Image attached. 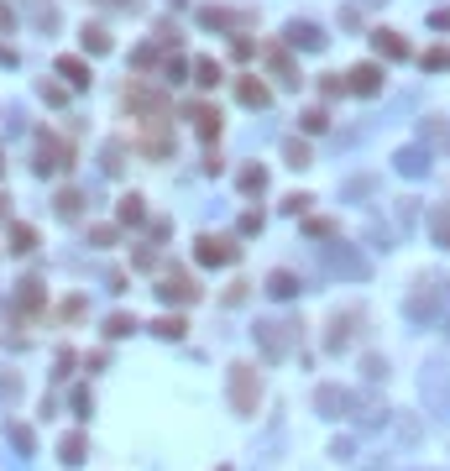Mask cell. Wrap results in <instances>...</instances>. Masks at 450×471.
I'll return each mask as SVG.
<instances>
[{
  "label": "cell",
  "instance_id": "cell-16",
  "mask_svg": "<svg viewBox=\"0 0 450 471\" xmlns=\"http://www.w3.org/2000/svg\"><path fill=\"white\" fill-rule=\"evenodd\" d=\"M194 84L215 89V84H220V63H215V58H200V63H194Z\"/></svg>",
  "mask_w": 450,
  "mask_h": 471
},
{
  "label": "cell",
  "instance_id": "cell-30",
  "mask_svg": "<svg viewBox=\"0 0 450 471\" xmlns=\"http://www.w3.org/2000/svg\"><path fill=\"white\" fill-rule=\"evenodd\" d=\"M163 74H168V79L178 84V79H183V58H168V63H163Z\"/></svg>",
  "mask_w": 450,
  "mask_h": 471
},
{
  "label": "cell",
  "instance_id": "cell-31",
  "mask_svg": "<svg viewBox=\"0 0 450 471\" xmlns=\"http://www.w3.org/2000/svg\"><path fill=\"white\" fill-rule=\"evenodd\" d=\"M11 21H16V16H11V6H0V26H6V32H11Z\"/></svg>",
  "mask_w": 450,
  "mask_h": 471
},
{
  "label": "cell",
  "instance_id": "cell-13",
  "mask_svg": "<svg viewBox=\"0 0 450 471\" xmlns=\"http://www.w3.org/2000/svg\"><path fill=\"white\" fill-rule=\"evenodd\" d=\"M58 74L69 79L74 89H84V84H89V63H79V58H58Z\"/></svg>",
  "mask_w": 450,
  "mask_h": 471
},
{
  "label": "cell",
  "instance_id": "cell-10",
  "mask_svg": "<svg viewBox=\"0 0 450 471\" xmlns=\"http://www.w3.org/2000/svg\"><path fill=\"white\" fill-rule=\"evenodd\" d=\"M157 293H163V299H168V304H173V299H178V304H189V299H200V288H194V283H189V278H168V283H163V288H157Z\"/></svg>",
  "mask_w": 450,
  "mask_h": 471
},
{
  "label": "cell",
  "instance_id": "cell-33",
  "mask_svg": "<svg viewBox=\"0 0 450 471\" xmlns=\"http://www.w3.org/2000/svg\"><path fill=\"white\" fill-rule=\"evenodd\" d=\"M0 168H6V163H0Z\"/></svg>",
  "mask_w": 450,
  "mask_h": 471
},
{
  "label": "cell",
  "instance_id": "cell-1",
  "mask_svg": "<svg viewBox=\"0 0 450 471\" xmlns=\"http://www.w3.org/2000/svg\"><path fill=\"white\" fill-rule=\"evenodd\" d=\"M257 398H262V377L251 367H231V403H236V414H257Z\"/></svg>",
  "mask_w": 450,
  "mask_h": 471
},
{
  "label": "cell",
  "instance_id": "cell-27",
  "mask_svg": "<svg viewBox=\"0 0 450 471\" xmlns=\"http://www.w3.org/2000/svg\"><path fill=\"white\" fill-rule=\"evenodd\" d=\"M105 330H110V335H131V330H137V319H131V314H110V325H105Z\"/></svg>",
  "mask_w": 450,
  "mask_h": 471
},
{
  "label": "cell",
  "instance_id": "cell-9",
  "mask_svg": "<svg viewBox=\"0 0 450 471\" xmlns=\"http://www.w3.org/2000/svg\"><path fill=\"white\" fill-rule=\"evenodd\" d=\"M288 325H272V319H267V325H257V335H262V346H267V356H283L288 351V335H283Z\"/></svg>",
  "mask_w": 450,
  "mask_h": 471
},
{
  "label": "cell",
  "instance_id": "cell-5",
  "mask_svg": "<svg viewBox=\"0 0 450 471\" xmlns=\"http://www.w3.org/2000/svg\"><path fill=\"white\" fill-rule=\"evenodd\" d=\"M320 409L330 414V419H340V414H351V409H356V398L346 393V387H320Z\"/></svg>",
  "mask_w": 450,
  "mask_h": 471
},
{
  "label": "cell",
  "instance_id": "cell-26",
  "mask_svg": "<svg viewBox=\"0 0 450 471\" xmlns=\"http://www.w3.org/2000/svg\"><path fill=\"white\" fill-rule=\"evenodd\" d=\"M142 215H147V210H142V199H137V194H126V199H121V220H126V225H137Z\"/></svg>",
  "mask_w": 450,
  "mask_h": 471
},
{
  "label": "cell",
  "instance_id": "cell-17",
  "mask_svg": "<svg viewBox=\"0 0 450 471\" xmlns=\"http://www.w3.org/2000/svg\"><path fill=\"white\" fill-rule=\"evenodd\" d=\"M398 168H403V173H425V168H429V152L408 147V152H398Z\"/></svg>",
  "mask_w": 450,
  "mask_h": 471
},
{
  "label": "cell",
  "instance_id": "cell-22",
  "mask_svg": "<svg viewBox=\"0 0 450 471\" xmlns=\"http://www.w3.org/2000/svg\"><path fill=\"white\" fill-rule=\"evenodd\" d=\"M152 330H157V335H163V341H178V335H183V330H189V325H183V319H178V314H163V319H157V325H152Z\"/></svg>",
  "mask_w": 450,
  "mask_h": 471
},
{
  "label": "cell",
  "instance_id": "cell-29",
  "mask_svg": "<svg viewBox=\"0 0 450 471\" xmlns=\"http://www.w3.org/2000/svg\"><path fill=\"white\" fill-rule=\"evenodd\" d=\"M325 126H330L325 110H309V115H304V131H325Z\"/></svg>",
  "mask_w": 450,
  "mask_h": 471
},
{
  "label": "cell",
  "instance_id": "cell-18",
  "mask_svg": "<svg viewBox=\"0 0 450 471\" xmlns=\"http://www.w3.org/2000/svg\"><path fill=\"white\" fill-rule=\"evenodd\" d=\"M37 246V231L32 225H11V251H32Z\"/></svg>",
  "mask_w": 450,
  "mask_h": 471
},
{
  "label": "cell",
  "instance_id": "cell-28",
  "mask_svg": "<svg viewBox=\"0 0 450 471\" xmlns=\"http://www.w3.org/2000/svg\"><path fill=\"white\" fill-rule=\"evenodd\" d=\"M283 152H288V163H294V168H304V163H309V147H304V142H288Z\"/></svg>",
  "mask_w": 450,
  "mask_h": 471
},
{
  "label": "cell",
  "instance_id": "cell-11",
  "mask_svg": "<svg viewBox=\"0 0 450 471\" xmlns=\"http://www.w3.org/2000/svg\"><path fill=\"white\" fill-rule=\"evenodd\" d=\"M236 94H241V105H251V110H262V105L272 100L267 84H257V79H241V84H236Z\"/></svg>",
  "mask_w": 450,
  "mask_h": 471
},
{
  "label": "cell",
  "instance_id": "cell-25",
  "mask_svg": "<svg viewBox=\"0 0 450 471\" xmlns=\"http://www.w3.org/2000/svg\"><path fill=\"white\" fill-rule=\"evenodd\" d=\"M429 225H434V241H440V246H450V205H445V210H434V220H429Z\"/></svg>",
  "mask_w": 450,
  "mask_h": 471
},
{
  "label": "cell",
  "instance_id": "cell-12",
  "mask_svg": "<svg viewBox=\"0 0 450 471\" xmlns=\"http://www.w3.org/2000/svg\"><path fill=\"white\" fill-rule=\"evenodd\" d=\"M267 69L283 79V84H299V69L288 63V52H283V47H272V52H267Z\"/></svg>",
  "mask_w": 450,
  "mask_h": 471
},
{
  "label": "cell",
  "instance_id": "cell-6",
  "mask_svg": "<svg viewBox=\"0 0 450 471\" xmlns=\"http://www.w3.org/2000/svg\"><path fill=\"white\" fill-rule=\"evenodd\" d=\"M288 42H294V47H304V52H320L325 47V32H320V26H309V21H294V26H288Z\"/></svg>",
  "mask_w": 450,
  "mask_h": 471
},
{
  "label": "cell",
  "instance_id": "cell-4",
  "mask_svg": "<svg viewBox=\"0 0 450 471\" xmlns=\"http://www.w3.org/2000/svg\"><path fill=\"white\" fill-rule=\"evenodd\" d=\"M200 262L225 267V262H236V246H231L225 236H200Z\"/></svg>",
  "mask_w": 450,
  "mask_h": 471
},
{
  "label": "cell",
  "instance_id": "cell-21",
  "mask_svg": "<svg viewBox=\"0 0 450 471\" xmlns=\"http://www.w3.org/2000/svg\"><path fill=\"white\" fill-rule=\"evenodd\" d=\"M377 52H388V58H403L408 47H403V37H398V32H377Z\"/></svg>",
  "mask_w": 450,
  "mask_h": 471
},
{
  "label": "cell",
  "instance_id": "cell-7",
  "mask_svg": "<svg viewBox=\"0 0 450 471\" xmlns=\"http://www.w3.org/2000/svg\"><path fill=\"white\" fill-rule=\"evenodd\" d=\"M351 89H356V94H377V89H382V69H377V63L351 69Z\"/></svg>",
  "mask_w": 450,
  "mask_h": 471
},
{
  "label": "cell",
  "instance_id": "cell-8",
  "mask_svg": "<svg viewBox=\"0 0 450 471\" xmlns=\"http://www.w3.org/2000/svg\"><path fill=\"white\" fill-rule=\"evenodd\" d=\"M189 115H194V126H200V137H204V142H215V137H220V110H209V105H194Z\"/></svg>",
  "mask_w": 450,
  "mask_h": 471
},
{
  "label": "cell",
  "instance_id": "cell-32",
  "mask_svg": "<svg viewBox=\"0 0 450 471\" xmlns=\"http://www.w3.org/2000/svg\"><path fill=\"white\" fill-rule=\"evenodd\" d=\"M0 220H6V194H0Z\"/></svg>",
  "mask_w": 450,
  "mask_h": 471
},
{
  "label": "cell",
  "instance_id": "cell-15",
  "mask_svg": "<svg viewBox=\"0 0 450 471\" xmlns=\"http://www.w3.org/2000/svg\"><path fill=\"white\" fill-rule=\"evenodd\" d=\"M267 293H272V299H294V293H299V278H294V273H272V278H267Z\"/></svg>",
  "mask_w": 450,
  "mask_h": 471
},
{
  "label": "cell",
  "instance_id": "cell-24",
  "mask_svg": "<svg viewBox=\"0 0 450 471\" xmlns=\"http://www.w3.org/2000/svg\"><path fill=\"white\" fill-rule=\"evenodd\" d=\"M241 188L246 194H262V188H267V173L262 168H241Z\"/></svg>",
  "mask_w": 450,
  "mask_h": 471
},
{
  "label": "cell",
  "instance_id": "cell-2",
  "mask_svg": "<svg viewBox=\"0 0 450 471\" xmlns=\"http://www.w3.org/2000/svg\"><path fill=\"white\" fill-rule=\"evenodd\" d=\"M419 393H425L429 403H440L445 419H450V372H445V367H429L425 377H419Z\"/></svg>",
  "mask_w": 450,
  "mask_h": 471
},
{
  "label": "cell",
  "instance_id": "cell-20",
  "mask_svg": "<svg viewBox=\"0 0 450 471\" xmlns=\"http://www.w3.org/2000/svg\"><path fill=\"white\" fill-rule=\"evenodd\" d=\"M58 455H63L69 466H79V461H84V435H69V440L58 446Z\"/></svg>",
  "mask_w": 450,
  "mask_h": 471
},
{
  "label": "cell",
  "instance_id": "cell-14",
  "mask_svg": "<svg viewBox=\"0 0 450 471\" xmlns=\"http://www.w3.org/2000/svg\"><path fill=\"white\" fill-rule=\"evenodd\" d=\"M330 267H335V273H346V278H362V273H367V262L351 257V251H330Z\"/></svg>",
  "mask_w": 450,
  "mask_h": 471
},
{
  "label": "cell",
  "instance_id": "cell-19",
  "mask_svg": "<svg viewBox=\"0 0 450 471\" xmlns=\"http://www.w3.org/2000/svg\"><path fill=\"white\" fill-rule=\"evenodd\" d=\"M84 47L89 52H110V32H105V26H84Z\"/></svg>",
  "mask_w": 450,
  "mask_h": 471
},
{
  "label": "cell",
  "instance_id": "cell-23",
  "mask_svg": "<svg viewBox=\"0 0 450 471\" xmlns=\"http://www.w3.org/2000/svg\"><path fill=\"white\" fill-rule=\"evenodd\" d=\"M79 205H84V199H79V188H63V194H58V215H63V220H74Z\"/></svg>",
  "mask_w": 450,
  "mask_h": 471
},
{
  "label": "cell",
  "instance_id": "cell-3",
  "mask_svg": "<svg viewBox=\"0 0 450 471\" xmlns=\"http://www.w3.org/2000/svg\"><path fill=\"white\" fill-rule=\"evenodd\" d=\"M58 168H69V147L58 137H42V147H37V173H58Z\"/></svg>",
  "mask_w": 450,
  "mask_h": 471
}]
</instances>
